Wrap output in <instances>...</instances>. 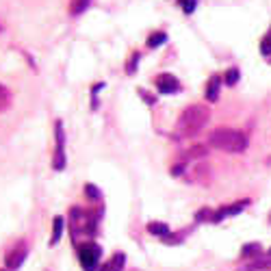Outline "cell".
Returning <instances> with one entry per match:
<instances>
[{"label":"cell","instance_id":"cell-9","mask_svg":"<svg viewBox=\"0 0 271 271\" xmlns=\"http://www.w3.org/2000/svg\"><path fill=\"white\" fill-rule=\"evenodd\" d=\"M89 4H91V0H70V13L72 15L85 13V11L89 9Z\"/></svg>","mask_w":271,"mask_h":271},{"label":"cell","instance_id":"cell-17","mask_svg":"<svg viewBox=\"0 0 271 271\" xmlns=\"http://www.w3.org/2000/svg\"><path fill=\"white\" fill-rule=\"evenodd\" d=\"M261 52L267 57V54H271V31L263 37V44H261Z\"/></svg>","mask_w":271,"mask_h":271},{"label":"cell","instance_id":"cell-6","mask_svg":"<svg viewBox=\"0 0 271 271\" xmlns=\"http://www.w3.org/2000/svg\"><path fill=\"white\" fill-rule=\"evenodd\" d=\"M24 258H26V243H17L15 248L9 252V256H7V267L9 269H17L24 263Z\"/></svg>","mask_w":271,"mask_h":271},{"label":"cell","instance_id":"cell-7","mask_svg":"<svg viewBox=\"0 0 271 271\" xmlns=\"http://www.w3.org/2000/svg\"><path fill=\"white\" fill-rule=\"evenodd\" d=\"M219 85H221V78L219 76H213L206 85V100L208 102H215L219 98Z\"/></svg>","mask_w":271,"mask_h":271},{"label":"cell","instance_id":"cell-11","mask_svg":"<svg viewBox=\"0 0 271 271\" xmlns=\"http://www.w3.org/2000/svg\"><path fill=\"white\" fill-rule=\"evenodd\" d=\"M124 261H126L124 254H115V256H113V261H111V263H106V265H104V267H102L100 271H122V267H124Z\"/></svg>","mask_w":271,"mask_h":271},{"label":"cell","instance_id":"cell-12","mask_svg":"<svg viewBox=\"0 0 271 271\" xmlns=\"http://www.w3.org/2000/svg\"><path fill=\"white\" fill-rule=\"evenodd\" d=\"M61 232H63V217H54V221H52V239H50V245H54L59 239H61Z\"/></svg>","mask_w":271,"mask_h":271},{"label":"cell","instance_id":"cell-8","mask_svg":"<svg viewBox=\"0 0 271 271\" xmlns=\"http://www.w3.org/2000/svg\"><path fill=\"white\" fill-rule=\"evenodd\" d=\"M245 204L248 202H239V204H234V206H226V208H221L219 213H215L213 215V221H221L224 217H228V215H237L239 210H243L245 208Z\"/></svg>","mask_w":271,"mask_h":271},{"label":"cell","instance_id":"cell-3","mask_svg":"<svg viewBox=\"0 0 271 271\" xmlns=\"http://www.w3.org/2000/svg\"><path fill=\"white\" fill-rule=\"evenodd\" d=\"M100 248L95 243H85L78 248V261H81L83 269L85 271H95L98 267V261H100Z\"/></svg>","mask_w":271,"mask_h":271},{"label":"cell","instance_id":"cell-21","mask_svg":"<svg viewBox=\"0 0 271 271\" xmlns=\"http://www.w3.org/2000/svg\"><path fill=\"white\" fill-rule=\"evenodd\" d=\"M85 193H87L89 197H93V200H100V191L95 189L93 184H87V186H85Z\"/></svg>","mask_w":271,"mask_h":271},{"label":"cell","instance_id":"cell-18","mask_svg":"<svg viewBox=\"0 0 271 271\" xmlns=\"http://www.w3.org/2000/svg\"><path fill=\"white\" fill-rule=\"evenodd\" d=\"M258 254H261V245L258 243H252L243 248V256H258Z\"/></svg>","mask_w":271,"mask_h":271},{"label":"cell","instance_id":"cell-2","mask_svg":"<svg viewBox=\"0 0 271 271\" xmlns=\"http://www.w3.org/2000/svg\"><path fill=\"white\" fill-rule=\"evenodd\" d=\"M208 143L217 150H224V152H243L248 148V137L241 130L232 128H217L210 132Z\"/></svg>","mask_w":271,"mask_h":271},{"label":"cell","instance_id":"cell-15","mask_svg":"<svg viewBox=\"0 0 271 271\" xmlns=\"http://www.w3.org/2000/svg\"><path fill=\"white\" fill-rule=\"evenodd\" d=\"M178 4L184 13H193L195 7H197V0H178Z\"/></svg>","mask_w":271,"mask_h":271},{"label":"cell","instance_id":"cell-14","mask_svg":"<svg viewBox=\"0 0 271 271\" xmlns=\"http://www.w3.org/2000/svg\"><path fill=\"white\" fill-rule=\"evenodd\" d=\"M165 39H167V35L163 33V31L152 33V35L148 37V48H159L161 44H165Z\"/></svg>","mask_w":271,"mask_h":271},{"label":"cell","instance_id":"cell-10","mask_svg":"<svg viewBox=\"0 0 271 271\" xmlns=\"http://www.w3.org/2000/svg\"><path fill=\"white\" fill-rule=\"evenodd\" d=\"M148 232H150V234H156V237L167 239V234H170V228H167L165 224H159V221H152V224H148Z\"/></svg>","mask_w":271,"mask_h":271},{"label":"cell","instance_id":"cell-13","mask_svg":"<svg viewBox=\"0 0 271 271\" xmlns=\"http://www.w3.org/2000/svg\"><path fill=\"white\" fill-rule=\"evenodd\" d=\"M11 106V91L4 85H0V113Z\"/></svg>","mask_w":271,"mask_h":271},{"label":"cell","instance_id":"cell-19","mask_svg":"<svg viewBox=\"0 0 271 271\" xmlns=\"http://www.w3.org/2000/svg\"><path fill=\"white\" fill-rule=\"evenodd\" d=\"M204 154H206V148L195 146L193 150H189V154H186V156H191V159H197V156H204Z\"/></svg>","mask_w":271,"mask_h":271},{"label":"cell","instance_id":"cell-4","mask_svg":"<svg viewBox=\"0 0 271 271\" xmlns=\"http://www.w3.org/2000/svg\"><path fill=\"white\" fill-rule=\"evenodd\" d=\"M54 135H57V152H54L52 167L61 172L65 167V132H63V124L61 122L54 124Z\"/></svg>","mask_w":271,"mask_h":271},{"label":"cell","instance_id":"cell-22","mask_svg":"<svg viewBox=\"0 0 271 271\" xmlns=\"http://www.w3.org/2000/svg\"><path fill=\"white\" fill-rule=\"evenodd\" d=\"M137 61H139V52H135L132 54V61L126 65V72H135V68H137Z\"/></svg>","mask_w":271,"mask_h":271},{"label":"cell","instance_id":"cell-16","mask_svg":"<svg viewBox=\"0 0 271 271\" xmlns=\"http://www.w3.org/2000/svg\"><path fill=\"white\" fill-rule=\"evenodd\" d=\"M258 269H269V261H254L252 265H248L243 271H258Z\"/></svg>","mask_w":271,"mask_h":271},{"label":"cell","instance_id":"cell-1","mask_svg":"<svg viewBox=\"0 0 271 271\" xmlns=\"http://www.w3.org/2000/svg\"><path fill=\"white\" fill-rule=\"evenodd\" d=\"M208 117H210L208 106H204V104L186 106L184 111L180 113V117L176 122V132L180 137H193L204 128V126H206Z\"/></svg>","mask_w":271,"mask_h":271},{"label":"cell","instance_id":"cell-20","mask_svg":"<svg viewBox=\"0 0 271 271\" xmlns=\"http://www.w3.org/2000/svg\"><path fill=\"white\" fill-rule=\"evenodd\" d=\"M237 81H239V70H228V76H226L228 85H234Z\"/></svg>","mask_w":271,"mask_h":271},{"label":"cell","instance_id":"cell-5","mask_svg":"<svg viewBox=\"0 0 271 271\" xmlns=\"http://www.w3.org/2000/svg\"><path fill=\"white\" fill-rule=\"evenodd\" d=\"M156 87H159L161 93H176V91H180L178 78L172 76V74H161L159 78H156Z\"/></svg>","mask_w":271,"mask_h":271}]
</instances>
